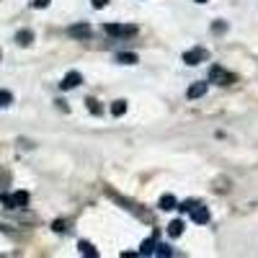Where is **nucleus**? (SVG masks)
I'll list each match as a JSON object with an SVG mask.
<instances>
[{
  "label": "nucleus",
  "mask_w": 258,
  "mask_h": 258,
  "mask_svg": "<svg viewBox=\"0 0 258 258\" xmlns=\"http://www.w3.org/2000/svg\"><path fill=\"white\" fill-rule=\"evenodd\" d=\"M0 202H3L6 207H11V209H21V207H26V204H29V191L3 194V197H0Z\"/></svg>",
  "instance_id": "f257e3e1"
},
{
  "label": "nucleus",
  "mask_w": 258,
  "mask_h": 258,
  "mask_svg": "<svg viewBox=\"0 0 258 258\" xmlns=\"http://www.w3.org/2000/svg\"><path fill=\"white\" fill-rule=\"evenodd\" d=\"M103 31L106 34H111V36H135L137 34V26L135 24H106L103 26Z\"/></svg>",
  "instance_id": "f03ea898"
},
{
  "label": "nucleus",
  "mask_w": 258,
  "mask_h": 258,
  "mask_svg": "<svg viewBox=\"0 0 258 258\" xmlns=\"http://www.w3.org/2000/svg\"><path fill=\"white\" fill-rule=\"evenodd\" d=\"M209 80L217 83V85H230V83H235V75L227 73L225 68H217V64H214V68L209 70Z\"/></svg>",
  "instance_id": "7ed1b4c3"
},
{
  "label": "nucleus",
  "mask_w": 258,
  "mask_h": 258,
  "mask_svg": "<svg viewBox=\"0 0 258 258\" xmlns=\"http://www.w3.org/2000/svg\"><path fill=\"white\" fill-rule=\"evenodd\" d=\"M207 57H209V52H207L204 47H194V49L183 52V62H186V64H199V62H204Z\"/></svg>",
  "instance_id": "20e7f679"
},
{
  "label": "nucleus",
  "mask_w": 258,
  "mask_h": 258,
  "mask_svg": "<svg viewBox=\"0 0 258 258\" xmlns=\"http://www.w3.org/2000/svg\"><path fill=\"white\" fill-rule=\"evenodd\" d=\"M188 212H191V220L197 222V225H207V222H209V209H207L204 204H197V202H194Z\"/></svg>",
  "instance_id": "39448f33"
},
{
  "label": "nucleus",
  "mask_w": 258,
  "mask_h": 258,
  "mask_svg": "<svg viewBox=\"0 0 258 258\" xmlns=\"http://www.w3.org/2000/svg\"><path fill=\"white\" fill-rule=\"evenodd\" d=\"M80 83H83V75L73 70V73H68V75L62 78V83H59V88H62V91H73V88H78Z\"/></svg>",
  "instance_id": "423d86ee"
},
{
  "label": "nucleus",
  "mask_w": 258,
  "mask_h": 258,
  "mask_svg": "<svg viewBox=\"0 0 258 258\" xmlns=\"http://www.w3.org/2000/svg\"><path fill=\"white\" fill-rule=\"evenodd\" d=\"M68 34H70L73 39H91L93 29H91L88 24H75V26H70V29H68Z\"/></svg>",
  "instance_id": "0eeeda50"
},
{
  "label": "nucleus",
  "mask_w": 258,
  "mask_h": 258,
  "mask_svg": "<svg viewBox=\"0 0 258 258\" xmlns=\"http://www.w3.org/2000/svg\"><path fill=\"white\" fill-rule=\"evenodd\" d=\"M16 41L21 47H29L31 41H34V31H29V29H21L18 34H16Z\"/></svg>",
  "instance_id": "6e6552de"
},
{
  "label": "nucleus",
  "mask_w": 258,
  "mask_h": 258,
  "mask_svg": "<svg viewBox=\"0 0 258 258\" xmlns=\"http://www.w3.org/2000/svg\"><path fill=\"white\" fill-rule=\"evenodd\" d=\"M176 207H178V202H176L173 194H163V197H160V209L170 212V209H176Z\"/></svg>",
  "instance_id": "1a4fd4ad"
},
{
  "label": "nucleus",
  "mask_w": 258,
  "mask_h": 258,
  "mask_svg": "<svg viewBox=\"0 0 258 258\" xmlns=\"http://www.w3.org/2000/svg\"><path fill=\"white\" fill-rule=\"evenodd\" d=\"M207 93V83H194L188 88V98H202Z\"/></svg>",
  "instance_id": "9d476101"
},
{
  "label": "nucleus",
  "mask_w": 258,
  "mask_h": 258,
  "mask_svg": "<svg viewBox=\"0 0 258 258\" xmlns=\"http://www.w3.org/2000/svg\"><path fill=\"white\" fill-rule=\"evenodd\" d=\"M78 248H80V253H83V255H88V258H96V255H98V250H96L88 240H80V243H78Z\"/></svg>",
  "instance_id": "9b49d317"
},
{
  "label": "nucleus",
  "mask_w": 258,
  "mask_h": 258,
  "mask_svg": "<svg viewBox=\"0 0 258 258\" xmlns=\"http://www.w3.org/2000/svg\"><path fill=\"white\" fill-rule=\"evenodd\" d=\"M168 235H170V238H178V235H183V222H181V220H173V222L168 225Z\"/></svg>",
  "instance_id": "f8f14e48"
},
{
  "label": "nucleus",
  "mask_w": 258,
  "mask_h": 258,
  "mask_svg": "<svg viewBox=\"0 0 258 258\" xmlns=\"http://www.w3.org/2000/svg\"><path fill=\"white\" fill-rule=\"evenodd\" d=\"M155 245H158V243H155L153 238H147V240H142L140 253H142V255H153V253H155Z\"/></svg>",
  "instance_id": "ddd939ff"
},
{
  "label": "nucleus",
  "mask_w": 258,
  "mask_h": 258,
  "mask_svg": "<svg viewBox=\"0 0 258 258\" xmlns=\"http://www.w3.org/2000/svg\"><path fill=\"white\" fill-rule=\"evenodd\" d=\"M116 62H121V64H135V62H137V54H132V52H119V54H116Z\"/></svg>",
  "instance_id": "4468645a"
},
{
  "label": "nucleus",
  "mask_w": 258,
  "mask_h": 258,
  "mask_svg": "<svg viewBox=\"0 0 258 258\" xmlns=\"http://www.w3.org/2000/svg\"><path fill=\"white\" fill-rule=\"evenodd\" d=\"M111 114L114 116H124L126 114V101H114L111 103Z\"/></svg>",
  "instance_id": "2eb2a0df"
},
{
  "label": "nucleus",
  "mask_w": 258,
  "mask_h": 258,
  "mask_svg": "<svg viewBox=\"0 0 258 258\" xmlns=\"http://www.w3.org/2000/svg\"><path fill=\"white\" fill-rule=\"evenodd\" d=\"M11 103H13V93L0 88V109H6V106H11Z\"/></svg>",
  "instance_id": "dca6fc26"
},
{
  "label": "nucleus",
  "mask_w": 258,
  "mask_h": 258,
  "mask_svg": "<svg viewBox=\"0 0 258 258\" xmlns=\"http://www.w3.org/2000/svg\"><path fill=\"white\" fill-rule=\"evenodd\" d=\"M85 103H88V111H91V114H96V116L101 114V103H98L96 98H88V101H85Z\"/></svg>",
  "instance_id": "f3484780"
},
{
  "label": "nucleus",
  "mask_w": 258,
  "mask_h": 258,
  "mask_svg": "<svg viewBox=\"0 0 258 258\" xmlns=\"http://www.w3.org/2000/svg\"><path fill=\"white\" fill-rule=\"evenodd\" d=\"M8 183H11V173L0 165V186H8Z\"/></svg>",
  "instance_id": "a211bd4d"
},
{
  "label": "nucleus",
  "mask_w": 258,
  "mask_h": 258,
  "mask_svg": "<svg viewBox=\"0 0 258 258\" xmlns=\"http://www.w3.org/2000/svg\"><path fill=\"white\" fill-rule=\"evenodd\" d=\"M155 253H158V255H173L170 245H155Z\"/></svg>",
  "instance_id": "6ab92c4d"
},
{
  "label": "nucleus",
  "mask_w": 258,
  "mask_h": 258,
  "mask_svg": "<svg viewBox=\"0 0 258 258\" xmlns=\"http://www.w3.org/2000/svg\"><path fill=\"white\" fill-rule=\"evenodd\" d=\"M49 3H52V0H31V6H34V8H47Z\"/></svg>",
  "instance_id": "aec40b11"
},
{
  "label": "nucleus",
  "mask_w": 258,
  "mask_h": 258,
  "mask_svg": "<svg viewBox=\"0 0 258 258\" xmlns=\"http://www.w3.org/2000/svg\"><path fill=\"white\" fill-rule=\"evenodd\" d=\"M91 6L93 8H106V6H109V0H91Z\"/></svg>",
  "instance_id": "412c9836"
},
{
  "label": "nucleus",
  "mask_w": 258,
  "mask_h": 258,
  "mask_svg": "<svg viewBox=\"0 0 258 258\" xmlns=\"http://www.w3.org/2000/svg\"><path fill=\"white\" fill-rule=\"evenodd\" d=\"M227 29V24H222V21H217V24L212 26V31H225Z\"/></svg>",
  "instance_id": "4be33fe9"
},
{
  "label": "nucleus",
  "mask_w": 258,
  "mask_h": 258,
  "mask_svg": "<svg viewBox=\"0 0 258 258\" xmlns=\"http://www.w3.org/2000/svg\"><path fill=\"white\" fill-rule=\"evenodd\" d=\"M52 230H57V232H64V222H62V220H57V222L52 225Z\"/></svg>",
  "instance_id": "5701e85b"
},
{
  "label": "nucleus",
  "mask_w": 258,
  "mask_h": 258,
  "mask_svg": "<svg viewBox=\"0 0 258 258\" xmlns=\"http://www.w3.org/2000/svg\"><path fill=\"white\" fill-rule=\"evenodd\" d=\"M197 3H207V0H197Z\"/></svg>",
  "instance_id": "b1692460"
}]
</instances>
